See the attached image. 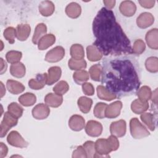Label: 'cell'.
I'll use <instances>...</instances> for the list:
<instances>
[{"instance_id":"cell-32","label":"cell","mask_w":158,"mask_h":158,"mask_svg":"<svg viewBox=\"0 0 158 158\" xmlns=\"http://www.w3.org/2000/svg\"><path fill=\"white\" fill-rule=\"evenodd\" d=\"M89 78V73L85 70H77L73 74V80L78 85H82L85 83L88 80Z\"/></svg>"},{"instance_id":"cell-45","label":"cell","mask_w":158,"mask_h":158,"mask_svg":"<svg viewBox=\"0 0 158 158\" xmlns=\"http://www.w3.org/2000/svg\"><path fill=\"white\" fill-rule=\"evenodd\" d=\"M82 90L84 94L88 96H92L94 93V86L91 83H84L82 84Z\"/></svg>"},{"instance_id":"cell-40","label":"cell","mask_w":158,"mask_h":158,"mask_svg":"<svg viewBox=\"0 0 158 158\" xmlns=\"http://www.w3.org/2000/svg\"><path fill=\"white\" fill-rule=\"evenodd\" d=\"M69 89V86L68 83L64 80L58 82L53 88V91L59 95L62 96L65 94Z\"/></svg>"},{"instance_id":"cell-12","label":"cell","mask_w":158,"mask_h":158,"mask_svg":"<svg viewBox=\"0 0 158 158\" xmlns=\"http://www.w3.org/2000/svg\"><path fill=\"white\" fill-rule=\"evenodd\" d=\"M154 22V16L149 12L141 13L136 19V23L141 28H146L153 24Z\"/></svg>"},{"instance_id":"cell-30","label":"cell","mask_w":158,"mask_h":158,"mask_svg":"<svg viewBox=\"0 0 158 158\" xmlns=\"http://www.w3.org/2000/svg\"><path fill=\"white\" fill-rule=\"evenodd\" d=\"M70 56L75 60H81L85 57L83 47L80 44H74L70 48Z\"/></svg>"},{"instance_id":"cell-26","label":"cell","mask_w":158,"mask_h":158,"mask_svg":"<svg viewBox=\"0 0 158 158\" xmlns=\"http://www.w3.org/2000/svg\"><path fill=\"white\" fill-rule=\"evenodd\" d=\"M47 32V27L43 23H38L35 30L34 34L32 37V42L33 44H38L40 40L46 35Z\"/></svg>"},{"instance_id":"cell-17","label":"cell","mask_w":158,"mask_h":158,"mask_svg":"<svg viewBox=\"0 0 158 158\" xmlns=\"http://www.w3.org/2000/svg\"><path fill=\"white\" fill-rule=\"evenodd\" d=\"M62 70L59 67L54 66L51 67L48 70L47 85H52L56 81H57L61 77Z\"/></svg>"},{"instance_id":"cell-23","label":"cell","mask_w":158,"mask_h":158,"mask_svg":"<svg viewBox=\"0 0 158 158\" xmlns=\"http://www.w3.org/2000/svg\"><path fill=\"white\" fill-rule=\"evenodd\" d=\"M8 91L13 94H18L25 90V86L19 81L13 80H8L6 82Z\"/></svg>"},{"instance_id":"cell-49","label":"cell","mask_w":158,"mask_h":158,"mask_svg":"<svg viewBox=\"0 0 158 158\" xmlns=\"http://www.w3.org/2000/svg\"><path fill=\"white\" fill-rule=\"evenodd\" d=\"M8 152V148L7 146L3 143H0V157L3 158L6 157Z\"/></svg>"},{"instance_id":"cell-22","label":"cell","mask_w":158,"mask_h":158,"mask_svg":"<svg viewBox=\"0 0 158 158\" xmlns=\"http://www.w3.org/2000/svg\"><path fill=\"white\" fill-rule=\"evenodd\" d=\"M149 108L148 102L143 101L139 99L134 100L131 104V109L136 114H140L146 111Z\"/></svg>"},{"instance_id":"cell-3","label":"cell","mask_w":158,"mask_h":158,"mask_svg":"<svg viewBox=\"0 0 158 158\" xmlns=\"http://www.w3.org/2000/svg\"><path fill=\"white\" fill-rule=\"evenodd\" d=\"M130 128L131 135L135 139H141L150 135L147 128L136 117L130 120Z\"/></svg>"},{"instance_id":"cell-24","label":"cell","mask_w":158,"mask_h":158,"mask_svg":"<svg viewBox=\"0 0 158 158\" xmlns=\"http://www.w3.org/2000/svg\"><path fill=\"white\" fill-rule=\"evenodd\" d=\"M86 54L88 60L91 62L98 61L102 57V54L94 45H90L87 46Z\"/></svg>"},{"instance_id":"cell-10","label":"cell","mask_w":158,"mask_h":158,"mask_svg":"<svg viewBox=\"0 0 158 158\" xmlns=\"http://www.w3.org/2000/svg\"><path fill=\"white\" fill-rule=\"evenodd\" d=\"M47 80L48 74L46 73H39L35 78H31L29 80L28 86L32 89H41L47 83Z\"/></svg>"},{"instance_id":"cell-20","label":"cell","mask_w":158,"mask_h":158,"mask_svg":"<svg viewBox=\"0 0 158 158\" xmlns=\"http://www.w3.org/2000/svg\"><path fill=\"white\" fill-rule=\"evenodd\" d=\"M56 41V37L53 34H47L43 36L38 43V48L41 50H45L51 46Z\"/></svg>"},{"instance_id":"cell-35","label":"cell","mask_w":158,"mask_h":158,"mask_svg":"<svg viewBox=\"0 0 158 158\" xmlns=\"http://www.w3.org/2000/svg\"><path fill=\"white\" fill-rule=\"evenodd\" d=\"M145 67L148 71L151 73L158 72V59L156 57H149L145 62Z\"/></svg>"},{"instance_id":"cell-36","label":"cell","mask_w":158,"mask_h":158,"mask_svg":"<svg viewBox=\"0 0 158 158\" xmlns=\"http://www.w3.org/2000/svg\"><path fill=\"white\" fill-rule=\"evenodd\" d=\"M68 65L72 70H80L86 67V62L84 59L75 60L72 58L69 59L68 62Z\"/></svg>"},{"instance_id":"cell-14","label":"cell","mask_w":158,"mask_h":158,"mask_svg":"<svg viewBox=\"0 0 158 158\" xmlns=\"http://www.w3.org/2000/svg\"><path fill=\"white\" fill-rule=\"evenodd\" d=\"M119 10L124 16L131 17L136 12V6L131 1H123L120 4Z\"/></svg>"},{"instance_id":"cell-47","label":"cell","mask_w":158,"mask_h":158,"mask_svg":"<svg viewBox=\"0 0 158 158\" xmlns=\"http://www.w3.org/2000/svg\"><path fill=\"white\" fill-rule=\"evenodd\" d=\"M72 157H83V158L87 157L86 152L83 147L81 146H78L77 149L75 151H73L72 154Z\"/></svg>"},{"instance_id":"cell-18","label":"cell","mask_w":158,"mask_h":158,"mask_svg":"<svg viewBox=\"0 0 158 158\" xmlns=\"http://www.w3.org/2000/svg\"><path fill=\"white\" fill-rule=\"evenodd\" d=\"M31 32V27L28 24H19L16 28V37L19 41H25Z\"/></svg>"},{"instance_id":"cell-13","label":"cell","mask_w":158,"mask_h":158,"mask_svg":"<svg viewBox=\"0 0 158 158\" xmlns=\"http://www.w3.org/2000/svg\"><path fill=\"white\" fill-rule=\"evenodd\" d=\"M69 126L70 128L75 131L83 130L85 126V120L80 115H73L69 119Z\"/></svg>"},{"instance_id":"cell-53","label":"cell","mask_w":158,"mask_h":158,"mask_svg":"<svg viewBox=\"0 0 158 158\" xmlns=\"http://www.w3.org/2000/svg\"><path fill=\"white\" fill-rule=\"evenodd\" d=\"M1 98H2L3 96L6 93V89L5 88L4 86V85L2 83V82L1 81Z\"/></svg>"},{"instance_id":"cell-42","label":"cell","mask_w":158,"mask_h":158,"mask_svg":"<svg viewBox=\"0 0 158 158\" xmlns=\"http://www.w3.org/2000/svg\"><path fill=\"white\" fill-rule=\"evenodd\" d=\"M3 35L5 39L10 44H14L15 42V38L16 37V29L14 27H9L4 30Z\"/></svg>"},{"instance_id":"cell-6","label":"cell","mask_w":158,"mask_h":158,"mask_svg":"<svg viewBox=\"0 0 158 158\" xmlns=\"http://www.w3.org/2000/svg\"><path fill=\"white\" fill-rule=\"evenodd\" d=\"M64 56V48L60 46H57L46 53L45 56V60L48 62H57L62 60Z\"/></svg>"},{"instance_id":"cell-46","label":"cell","mask_w":158,"mask_h":158,"mask_svg":"<svg viewBox=\"0 0 158 158\" xmlns=\"http://www.w3.org/2000/svg\"><path fill=\"white\" fill-rule=\"evenodd\" d=\"M107 140L110 145L112 151H114L118 149L119 147V141L115 136L111 135L110 136H109V138H107Z\"/></svg>"},{"instance_id":"cell-44","label":"cell","mask_w":158,"mask_h":158,"mask_svg":"<svg viewBox=\"0 0 158 158\" xmlns=\"http://www.w3.org/2000/svg\"><path fill=\"white\" fill-rule=\"evenodd\" d=\"M146 49V45L144 42L140 39L136 40L133 43V46L132 48L133 54L136 55L141 54Z\"/></svg>"},{"instance_id":"cell-7","label":"cell","mask_w":158,"mask_h":158,"mask_svg":"<svg viewBox=\"0 0 158 158\" xmlns=\"http://www.w3.org/2000/svg\"><path fill=\"white\" fill-rule=\"evenodd\" d=\"M85 131L91 137H98L102 133V125L96 120H89L85 126Z\"/></svg>"},{"instance_id":"cell-25","label":"cell","mask_w":158,"mask_h":158,"mask_svg":"<svg viewBox=\"0 0 158 158\" xmlns=\"http://www.w3.org/2000/svg\"><path fill=\"white\" fill-rule=\"evenodd\" d=\"M26 72L25 67L23 63L19 62L12 64L10 67V74L16 78H22L25 76Z\"/></svg>"},{"instance_id":"cell-29","label":"cell","mask_w":158,"mask_h":158,"mask_svg":"<svg viewBox=\"0 0 158 158\" xmlns=\"http://www.w3.org/2000/svg\"><path fill=\"white\" fill-rule=\"evenodd\" d=\"M77 104L80 110L83 113L87 114L90 111L93 104V101L91 98L85 96H81L78 99Z\"/></svg>"},{"instance_id":"cell-4","label":"cell","mask_w":158,"mask_h":158,"mask_svg":"<svg viewBox=\"0 0 158 158\" xmlns=\"http://www.w3.org/2000/svg\"><path fill=\"white\" fill-rule=\"evenodd\" d=\"M95 143L96 154L94 157H108L109 154L112 151L107 139L101 138L96 140Z\"/></svg>"},{"instance_id":"cell-34","label":"cell","mask_w":158,"mask_h":158,"mask_svg":"<svg viewBox=\"0 0 158 158\" xmlns=\"http://www.w3.org/2000/svg\"><path fill=\"white\" fill-rule=\"evenodd\" d=\"M89 73L93 80L96 81H100L102 73V66L99 64L92 65L89 68Z\"/></svg>"},{"instance_id":"cell-41","label":"cell","mask_w":158,"mask_h":158,"mask_svg":"<svg viewBox=\"0 0 158 158\" xmlns=\"http://www.w3.org/2000/svg\"><path fill=\"white\" fill-rule=\"evenodd\" d=\"M107 104L104 102H98L94 107L93 113L96 117L98 118H104L106 117L105 111Z\"/></svg>"},{"instance_id":"cell-28","label":"cell","mask_w":158,"mask_h":158,"mask_svg":"<svg viewBox=\"0 0 158 158\" xmlns=\"http://www.w3.org/2000/svg\"><path fill=\"white\" fill-rule=\"evenodd\" d=\"M96 90H97L98 96L101 99L110 101L117 98L116 96L111 93L110 91H109L104 86H102V85L98 86Z\"/></svg>"},{"instance_id":"cell-1","label":"cell","mask_w":158,"mask_h":158,"mask_svg":"<svg viewBox=\"0 0 158 158\" xmlns=\"http://www.w3.org/2000/svg\"><path fill=\"white\" fill-rule=\"evenodd\" d=\"M101 82L117 98L131 96L141 85V70L131 57L110 56L102 60Z\"/></svg>"},{"instance_id":"cell-43","label":"cell","mask_w":158,"mask_h":158,"mask_svg":"<svg viewBox=\"0 0 158 158\" xmlns=\"http://www.w3.org/2000/svg\"><path fill=\"white\" fill-rule=\"evenodd\" d=\"M83 148L86 152L87 157L93 158L94 157L96 154V149H95V143L92 141H86L83 145Z\"/></svg>"},{"instance_id":"cell-9","label":"cell","mask_w":158,"mask_h":158,"mask_svg":"<svg viewBox=\"0 0 158 158\" xmlns=\"http://www.w3.org/2000/svg\"><path fill=\"white\" fill-rule=\"evenodd\" d=\"M32 115L37 120L46 118L50 114V109L48 106L43 103L37 104L32 109Z\"/></svg>"},{"instance_id":"cell-52","label":"cell","mask_w":158,"mask_h":158,"mask_svg":"<svg viewBox=\"0 0 158 158\" xmlns=\"http://www.w3.org/2000/svg\"><path fill=\"white\" fill-rule=\"evenodd\" d=\"M0 60H1V74L2 75L6 71L7 65V63L6 62V61L4 60V59L2 58H1Z\"/></svg>"},{"instance_id":"cell-51","label":"cell","mask_w":158,"mask_h":158,"mask_svg":"<svg viewBox=\"0 0 158 158\" xmlns=\"http://www.w3.org/2000/svg\"><path fill=\"white\" fill-rule=\"evenodd\" d=\"M103 3L105 4L106 9L110 10L115 6V1H103Z\"/></svg>"},{"instance_id":"cell-48","label":"cell","mask_w":158,"mask_h":158,"mask_svg":"<svg viewBox=\"0 0 158 158\" xmlns=\"http://www.w3.org/2000/svg\"><path fill=\"white\" fill-rule=\"evenodd\" d=\"M138 2L142 7L146 9H149V8H152L154 6L156 1L154 0H149V1L141 0V1H139Z\"/></svg>"},{"instance_id":"cell-11","label":"cell","mask_w":158,"mask_h":158,"mask_svg":"<svg viewBox=\"0 0 158 158\" xmlns=\"http://www.w3.org/2000/svg\"><path fill=\"white\" fill-rule=\"evenodd\" d=\"M122 107V102L120 101H115L109 105H107L106 111V117L109 118H114L117 117L120 114Z\"/></svg>"},{"instance_id":"cell-2","label":"cell","mask_w":158,"mask_h":158,"mask_svg":"<svg viewBox=\"0 0 158 158\" xmlns=\"http://www.w3.org/2000/svg\"><path fill=\"white\" fill-rule=\"evenodd\" d=\"M92 28L96 38L93 45L102 55L120 56L133 54L130 41L117 22L112 10L102 7L93 20Z\"/></svg>"},{"instance_id":"cell-38","label":"cell","mask_w":158,"mask_h":158,"mask_svg":"<svg viewBox=\"0 0 158 158\" xmlns=\"http://www.w3.org/2000/svg\"><path fill=\"white\" fill-rule=\"evenodd\" d=\"M7 110L15 117L19 118L22 117L23 112V109L17 102H11L7 107Z\"/></svg>"},{"instance_id":"cell-50","label":"cell","mask_w":158,"mask_h":158,"mask_svg":"<svg viewBox=\"0 0 158 158\" xmlns=\"http://www.w3.org/2000/svg\"><path fill=\"white\" fill-rule=\"evenodd\" d=\"M151 99L152 101V105L154 104L155 106L157 107V88H156L152 93Z\"/></svg>"},{"instance_id":"cell-19","label":"cell","mask_w":158,"mask_h":158,"mask_svg":"<svg viewBox=\"0 0 158 158\" xmlns=\"http://www.w3.org/2000/svg\"><path fill=\"white\" fill-rule=\"evenodd\" d=\"M38 8L40 13L44 17L51 15L55 10L54 3L50 1H44L41 2Z\"/></svg>"},{"instance_id":"cell-33","label":"cell","mask_w":158,"mask_h":158,"mask_svg":"<svg viewBox=\"0 0 158 158\" xmlns=\"http://www.w3.org/2000/svg\"><path fill=\"white\" fill-rule=\"evenodd\" d=\"M137 93V96L138 99L143 101L148 102L151 97L152 92L151 88L148 86H143L138 89Z\"/></svg>"},{"instance_id":"cell-16","label":"cell","mask_w":158,"mask_h":158,"mask_svg":"<svg viewBox=\"0 0 158 158\" xmlns=\"http://www.w3.org/2000/svg\"><path fill=\"white\" fill-rule=\"evenodd\" d=\"M44 102L46 105L51 107H58L63 102L62 96L54 94L48 93L44 98Z\"/></svg>"},{"instance_id":"cell-27","label":"cell","mask_w":158,"mask_h":158,"mask_svg":"<svg viewBox=\"0 0 158 158\" xmlns=\"http://www.w3.org/2000/svg\"><path fill=\"white\" fill-rule=\"evenodd\" d=\"M157 117L151 113H142L140 118L142 122L151 131H154L156 128V122Z\"/></svg>"},{"instance_id":"cell-5","label":"cell","mask_w":158,"mask_h":158,"mask_svg":"<svg viewBox=\"0 0 158 158\" xmlns=\"http://www.w3.org/2000/svg\"><path fill=\"white\" fill-rule=\"evenodd\" d=\"M7 141L10 145L17 148H24L28 145V143L17 131H10L7 136Z\"/></svg>"},{"instance_id":"cell-31","label":"cell","mask_w":158,"mask_h":158,"mask_svg":"<svg viewBox=\"0 0 158 158\" xmlns=\"http://www.w3.org/2000/svg\"><path fill=\"white\" fill-rule=\"evenodd\" d=\"M19 101L23 106H31L36 102V97L31 93H26L19 98Z\"/></svg>"},{"instance_id":"cell-21","label":"cell","mask_w":158,"mask_h":158,"mask_svg":"<svg viewBox=\"0 0 158 158\" xmlns=\"http://www.w3.org/2000/svg\"><path fill=\"white\" fill-rule=\"evenodd\" d=\"M81 12V6L75 2H70L65 7V13L67 15L72 19L78 18L80 15Z\"/></svg>"},{"instance_id":"cell-15","label":"cell","mask_w":158,"mask_h":158,"mask_svg":"<svg viewBox=\"0 0 158 158\" xmlns=\"http://www.w3.org/2000/svg\"><path fill=\"white\" fill-rule=\"evenodd\" d=\"M146 41L148 46L157 50L158 49V30L152 28L148 31L146 35Z\"/></svg>"},{"instance_id":"cell-37","label":"cell","mask_w":158,"mask_h":158,"mask_svg":"<svg viewBox=\"0 0 158 158\" xmlns=\"http://www.w3.org/2000/svg\"><path fill=\"white\" fill-rule=\"evenodd\" d=\"M2 124L6 125V127L11 128L13 127H15L18 123V118L12 115L8 111L4 113L3 119L1 122Z\"/></svg>"},{"instance_id":"cell-39","label":"cell","mask_w":158,"mask_h":158,"mask_svg":"<svg viewBox=\"0 0 158 158\" xmlns=\"http://www.w3.org/2000/svg\"><path fill=\"white\" fill-rule=\"evenodd\" d=\"M22 53L17 51H10L6 53V59L9 63L15 64L19 62L21 59Z\"/></svg>"},{"instance_id":"cell-8","label":"cell","mask_w":158,"mask_h":158,"mask_svg":"<svg viewBox=\"0 0 158 158\" xmlns=\"http://www.w3.org/2000/svg\"><path fill=\"white\" fill-rule=\"evenodd\" d=\"M127 124L124 120H119L113 122L110 125V132L111 135L116 137H122L126 133Z\"/></svg>"}]
</instances>
